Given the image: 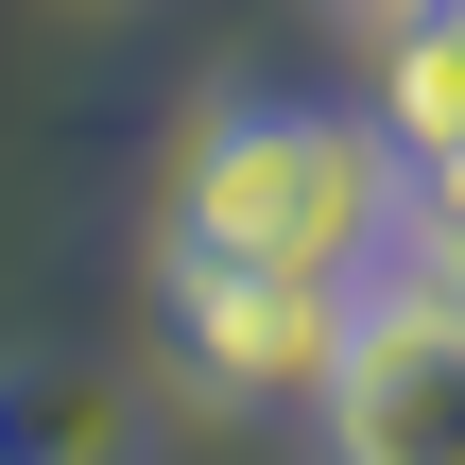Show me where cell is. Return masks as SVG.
Listing matches in <instances>:
<instances>
[{
    "instance_id": "277c9868",
    "label": "cell",
    "mask_w": 465,
    "mask_h": 465,
    "mask_svg": "<svg viewBox=\"0 0 465 465\" xmlns=\"http://www.w3.org/2000/svg\"><path fill=\"white\" fill-rule=\"evenodd\" d=\"M362 121L397 138V173H414V155H465V0L380 17V104H362Z\"/></svg>"
},
{
    "instance_id": "8992f818",
    "label": "cell",
    "mask_w": 465,
    "mask_h": 465,
    "mask_svg": "<svg viewBox=\"0 0 465 465\" xmlns=\"http://www.w3.org/2000/svg\"><path fill=\"white\" fill-rule=\"evenodd\" d=\"M397 259L414 276H465V155H414L397 173Z\"/></svg>"
},
{
    "instance_id": "5b68a950",
    "label": "cell",
    "mask_w": 465,
    "mask_h": 465,
    "mask_svg": "<svg viewBox=\"0 0 465 465\" xmlns=\"http://www.w3.org/2000/svg\"><path fill=\"white\" fill-rule=\"evenodd\" d=\"M17 465H138V414H121V380H35L17 397Z\"/></svg>"
},
{
    "instance_id": "7a4b0ae2",
    "label": "cell",
    "mask_w": 465,
    "mask_h": 465,
    "mask_svg": "<svg viewBox=\"0 0 465 465\" xmlns=\"http://www.w3.org/2000/svg\"><path fill=\"white\" fill-rule=\"evenodd\" d=\"M311 465H465V276H345V328L311 362Z\"/></svg>"
},
{
    "instance_id": "6da1fadb",
    "label": "cell",
    "mask_w": 465,
    "mask_h": 465,
    "mask_svg": "<svg viewBox=\"0 0 465 465\" xmlns=\"http://www.w3.org/2000/svg\"><path fill=\"white\" fill-rule=\"evenodd\" d=\"M173 259L224 276H380L397 259V138L345 104H207L173 155Z\"/></svg>"
},
{
    "instance_id": "3957f363",
    "label": "cell",
    "mask_w": 465,
    "mask_h": 465,
    "mask_svg": "<svg viewBox=\"0 0 465 465\" xmlns=\"http://www.w3.org/2000/svg\"><path fill=\"white\" fill-rule=\"evenodd\" d=\"M345 328V276H224V259H173V362L207 397H311Z\"/></svg>"
},
{
    "instance_id": "52a82bcc",
    "label": "cell",
    "mask_w": 465,
    "mask_h": 465,
    "mask_svg": "<svg viewBox=\"0 0 465 465\" xmlns=\"http://www.w3.org/2000/svg\"><path fill=\"white\" fill-rule=\"evenodd\" d=\"M362 17H414V0H362Z\"/></svg>"
}]
</instances>
